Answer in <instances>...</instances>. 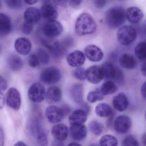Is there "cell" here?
I'll return each mask as SVG.
<instances>
[{
  "instance_id": "cell-5",
  "label": "cell",
  "mask_w": 146,
  "mask_h": 146,
  "mask_svg": "<svg viewBox=\"0 0 146 146\" xmlns=\"http://www.w3.org/2000/svg\"><path fill=\"white\" fill-rule=\"evenodd\" d=\"M61 76V73L59 69L51 67L45 69L41 72L40 79L44 84L51 85L59 82Z\"/></svg>"
},
{
  "instance_id": "cell-48",
  "label": "cell",
  "mask_w": 146,
  "mask_h": 146,
  "mask_svg": "<svg viewBox=\"0 0 146 146\" xmlns=\"http://www.w3.org/2000/svg\"><path fill=\"white\" fill-rule=\"evenodd\" d=\"M4 143V133L2 128L0 127V146L3 145Z\"/></svg>"
},
{
  "instance_id": "cell-12",
  "label": "cell",
  "mask_w": 146,
  "mask_h": 146,
  "mask_svg": "<svg viewBox=\"0 0 146 146\" xmlns=\"http://www.w3.org/2000/svg\"><path fill=\"white\" fill-rule=\"evenodd\" d=\"M104 79V74L101 67L94 65L86 70V79L92 84H98Z\"/></svg>"
},
{
  "instance_id": "cell-36",
  "label": "cell",
  "mask_w": 146,
  "mask_h": 146,
  "mask_svg": "<svg viewBox=\"0 0 146 146\" xmlns=\"http://www.w3.org/2000/svg\"><path fill=\"white\" fill-rule=\"evenodd\" d=\"M74 77L80 81H84L86 79V70L80 67H78L73 71Z\"/></svg>"
},
{
  "instance_id": "cell-56",
  "label": "cell",
  "mask_w": 146,
  "mask_h": 146,
  "mask_svg": "<svg viewBox=\"0 0 146 146\" xmlns=\"http://www.w3.org/2000/svg\"><path fill=\"white\" fill-rule=\"evenodd\" d=\"M145 32H146V30H145Z\"/></svg>"
},
{
  "instance_id": "cell-28",
  "label": "cell",
  "mask_w": 146,
  "mask_h": 146,
  "mask_svg": "<svg viewBox=\"0 0 146 146\" xmlns=\"http://www.w3.org/2000/svg\"><path fill=\"white\" fill-rule=\"evenodd\" d=\"M8 64L12 71H20L24 67V62L21 58L16 55H12L8 58Z\"/></svg>"
},
{
  "instance_id": "cell-38",
  "label": "cell",
  "mask_w": 146,
  "mask_h": 146,
  "mask_svg": "<svg viewBox=\"0 0 146 146\" xmlns=\"http://www.w3.org/2000/svg\"><path fill=\"white\" fill-rule=\"evenodd\" d=\"M122 145L139 146V143L137 140L133 135H129L126 137L122 142Z\"/></svg>"
},
{
  "instance_id": "cell-23",
  "label": "cell",
  "mask_w": 146,
  "mask_h": 146,
  "mask_svg": "<svg viewBox=\"0 0 146 146\" xmlns=\"http://www.w3.org/2000/svg\"><path fill=\"white\" fill-rule=\"evenodd\" d=\"M119 62L123 67L128 69H135L138 65L136 58L130 54L124 53L119 58Z\"/></svg>"
},
{
  "instance_id": "cell-19",
  "label": "cell",
  "mask_w": 146,
  "mask_h": 146,
  "mask_svg": "<svg viewBox=\"0 0 146 146\" xmlns=\"http://www.w3.org/2000/svg\"><path fill=\"white\" fill-rule=\"evenodd\" d=\"M70 131L72 138L76 141L83 140L87 134V129L82 124L71 125Z\"/></svg>"
},
{
  "instance_id": "cell-46",
  "label": "cell",
  "mask_w": 146,
  "mask_h": 146,
  "mask_svg": "<svg viewBox=\"0 0 146 146\" xmlns=\"http://www.w3.org/2000/svg\"><path fill=\"white\" fill-rule=\"evenodd\" d=\"M141 92L142 97L146 100V81L142 85L141 89Z\"/></svg>"
},
{
  "instance_id": "cell-29",
  "label": "cell",
  "mask_w": 146,
  "mask_h": 146,
  "mask_svg": "<svg viewBox=\"0 0 146 146\" xmlns=\"http://www.w3.org/2000/svg\"><path fill=\"white\" fill-rule=\"evenodd\" d=\"M95 113L100 117H105L110 116L112 113L110 106L106 103L99 104L95 108Z\"/></svg>"
},
{
  "instance_id": "cell-55",
  "label": "cell",
  "mask_w": 146,
  "mask_h": 146,
  "mask_svg": "<svg viewBox=\"0 0 146 146\" xmlns=\"http://www.w3.org/2000/svg\"><path fill=\"white\" fill-rule=\"evenodd\" d=\"M119 1H126V0H118Z\"/></svg>"
},
{
  "instance_id": "cell-18",
  "label": "cell",
  "mask_w": 146,
  "mask_h": 146,
  "mask_svg": "<svg viewBox=\"0 0 146 146\" xmlns=\"http://www.w3.org/2000/svg\"><path fill=\"white\" fill-rule=\"evenodd\" d=\"M15 48L17 52L22 55H27L31 52V43L29 39L25 37L19 38L15 40Z\"/></svg>"
},
{
  "instance_id": "cell-26",
  "label": "cell",
  "mask_w": 146,
  "mask_h": 146,
  "mask_svg": "<svg viewBox=\"0 0 146 146\" xmlns=\"http://www.w3.org/2000/svg\"><path fill=\"white\" fill-rule=\"evenodd\" d=\"M101 68L104 74V79L108 80L114 81L117 67H115L110 62L106 61L101 65Z\"/></svg>"
},
{
  "instance_id": "cell-41",
  "label": "cell",
  "mask_w": 146,
  "mask_h": 146,
  "mask_svg": "<svg viewBox=\"0 0 146 146\" xmlns=\"http://www.w3.org/2000/svg\"><path fill=\"white\" fill-rule=\"evenodd\" d=\"M8 87V82L7 80L0 75V91H5Z\"/></svg>"
},
{
  "instance_id": "cell-57",
  "label": "cell",
  "mask_w": 146,
  "mask_h": 146,
  "mask_svg": "<svg viewBox=\"0 0 146 146\" xmlns=\"http://www.w3.org/2000/svg\"><path fill=\"white\" fill-rule=\"evenodd\" d=\"M1 2H0V6H1Z\"/></svg>"
},
{
  "instance_id": "cell-53",
  "label": "cell",
  "mask_w": 146,
  "mask_h": 146,
  "mask_svg": "<svg viewBox=\"0 0 146 146\" xmlns=\"http://www.w3.org/2000/svg\"><path fill=\"white\" fill-rule=\"evenodd\" d=\"M69 146H81V145L80 144H78V143H75V142H72L68 145Z\"/></svg>"
},
{
  "instance_id": "cell-2",
  "label": "cell",
  "mask_w": 146,
  "mask_h": 146,
  "mask_svg": "<svg viewBox=\"0 0 146 146\" xmlns=\"http://www.w3.org/2000/svg\"><path fill=\"white\" fill-rule=\"evenodd\" d=\"M126 11L121 7H115L108 9L106 13V20L109 27L115 29L122 25L126 20Z\"/></svg>"
},
{
  "instance_id": "cell-34",
  "label": "cell",
  "mask_w": 146,
  "mask_h": 146,
  "mask_svg": "<svg viewBox=\"0 0 146 146\" xmlns=\"http://www.w3.org/2000/svg\"><path fill=\"white\" fill-rule=\"evenodd\" d=\"M104 98V95L100 91H94L88 93L87 96V100L92 103H95L98 101H101Z\"/></svg>"
},
{
  "instance_id": "cell-22",
  "label": "cell",
  "mask_w": 146,
  "mask_h": 146,
  "mask_svg": "<svg viewBox=\"0 0 146 146\" xmlns=\"http://www.w3.org/2000/svg\"><path fill=\"white\" fill-rule=\"evenodd\" d=\"M46 100L50 104L56 103L61 100L62 92L60 87L52 86L48 89L46 93Z\"/></svg>"
},
{
  "instance_id": "cell-47",
  "label": "cell",
  "mask_w": 146,
  "mask_h": 146,
  "mask_svg": "<svg viewBox=\"0 0 146 146\" xmlns=\"http://www.w3.org/2000/svg\"><path fill=\"white\" fill-rule=\"evenodd\" d=\"M61 109L65 116L68 115L71 111V109H70V107L66 105L62 106Z\"/></svg>"
},
{
  "instance_id": "cell-24",
  "label": "cell",
  "mask_w": 146,
  "mask_h": 146,
  "mask_svg": "<svg viewBox=\"0 0 146 146\" xmlns=\"http://www.w3.org/2000/svg\"><path fill=\"white\" fill-rule=\"evenodd\" d=\"M87 119V113L82 109H77L69 116L68 120L71 125L84 123Z\"/></svg>"
},
{
  "instance_id": "cell-8",
  "label": "cell",
  "mask_w": 146,
  "mask_h": 146,
  "mask_svg": "<svg viewBox=\"0 0 146 146\" xmlns=\"http://www.w3.org/2000/svg\"><path fill=\"white\" fill-rule=\"evenodd\" d=\"M42 42L43 45L49 50L52 55L55 58L62 57L66 52L65 46L58 41L49 38V39H44Z\"/></svg>"
},
{
  "instance_id": "cell-49",
  "label": "cell",
  "mask_w": 146,
  "mask_h": 146,
  "mask_svg": "<svg viewBox=\"0 0 146 146\" xmlns=\"http://www.w3.org/2000/svg\"><path fill=\"white\" fill-rule=\"evenodd\" d=\"M141 72L143 75L146 77V62L144 63L141 66Z\"/></svg>"
},
{
  "instance_id": "cell-21",
  "label": "cell",
  "mask_w": 146,
  "mask_h": 146,
  "mask_svg": "<svg viewBox=\"0 0 146 146\" xmlns=\"http://www.w3.org/2000/svg\"><path fill=\"white\" fill-rule=\"evenodd\" d=\"M24 17L25 21L33 25L40 21L42 17L41 11L37 8H28L24 13Z\"/></svg>"
},
{
  "instance_id": "cell-3",
  "label": "cell",
  "mask_w": 146,
  "mask_h": 146,
  "mask_svg": "<svg viewBox=\"0 0 146 146\" xmlns=\"http://www.w3.org/2000/svg\"><path fill=\"white\" fill-rule=\"evenodd\" d=\"M28 126L30 133L40 145H48L47 134L37 120L32 118L29 121Z\"/></svg>"
},
{
  "instance_id": "cell-32",
  "label": "cell",
  "mask_w": 146,
  "mask_h": 146,
  "mask_svg": "<svg viewBox=\"0 0 146 146\" xmlns=\"http://www.w3.org/2000/svg\"><path fill=\"white\" fill-rule=\"evenodd\" d=\"M135 54L140 60H146V42H140L135 47Z\"/></svg>"
},
{
  "instance_id": "cell-30",
  "label": "cell",
  "mask_w": 146,
  "mask_h": 146,
  "mask_svg": "<svg viewBox=\"0 0 146 146\" xmlns=\"http://www.w3.org/2000/svg\"><path fill=\"white\" fill-rule=\"evenodd\" d=\"M117 90V87L114 81L108 80L102 85L100 91L104 96L115 93Z\"/></svg>"
},
{
  "instance_id": "cell-14",
  "label": "cell",
  "mask_w": 146,
  "mask_h": 146,
  "mask_svg": "<svg viewBox=\"0 0 146 146\" xmlns=\"http://www.w3.org/2000/svg\"><path fill=\"white\" fill-rule=\"evenodd\" d=\"M126 17L129 22L131 24H138L143 20L144 13L139 7H131L127 9Z\"/></svg>"
},
{
  "instance_id": "cell-51",
  "label": "cell",
  "mask_w": 146,
  "mask_h": 146,
  "mask_svg": "<svg viewBox=\"0 0 146 146\" xmlns=\"http://www.w3.org/2000/svg\"><path fill=\"white\" fill-rule=\"evenodd\" d=\"M142 142L144 145L146 146V133L142 135Z\"/></svg>"
},
{
  "instance_id": "cell-6",
  "label": "cell",
  "mask_w": 146,
  "mask_h": 146,
  "mask_svg": "<svg viewBox=\"0 0 146 146\" xmlns=\"http://www.w3.org/2000/svg\"><path fill=\"white\" fill-rule=\"evenodd\" d=\"M45 88L40 82H35L33 84L28 91V97L33 103H42L45 98Z\"/></svg>"
},
{
  "instance_id": "cell-43",
  "label": "cell",
  "mask_w": 146,
  "mask_h": 146,
  "mask_svg": "<svg viewBox=\"0 0 146 146\" xmlns=\"http://www.w3.org/2000/svg\"><path fill=\"white\" fill-rule=\"evenodd\" d=\"M54 3L56 5L65 8L67 6L68 0H53Z\"/></svg>"
},
{
  "instance_id": "cell-9",
  "label": "cell",
  "mask_w": 146,
  "mask_h": 146,
  "mask_svg": "<svg viewBox=\"0 0 146 146\" xmlns=\"http://www.w3.org/2000/svg\"><path fill=\"white\" fill-rule=\"evenodd\" d=\"M6 102L9 107L15 111L19 109L21 105V97L19 91L15 87H11L6 93Z\"/></svg>"
},
{
  "instance_id": "cell-11",
  "label": "cell",
  "mask_w": 146,
  "mask_h": 146,
  "mask_svg": "<svg viewBox=\"0 0 146 146\" xmlns=\"http://www.w3.org/2000/svg\"><path fill=\"white\" fill-rule=\"evenodd\" d=\"M45 116L48 121L51 123L60 122L65 116L61 108L55 105H50L46 108Z\"/></svg>"
},
{
  "instance_id": "cell-52",
  "label": "cell",
  "mask_w": 146,
  "mask_h": 146,
  "mask_svg": "<svg viewBox=\"0 0 146 146\" xmlns=\"http://www.w3.org/2000/svg\"><path fill=\"white\" fill-rule=\"evenodd\" d=\"M15 146H27L24 143L23 141H19L18 142H16V144L14 145Z\"/></svg>"
},
{
  "instance_id": "cell-10",
  "label": "cell",
  "mask_w": 146,
  "mask_h": 146,
  "mask_svg": "<svg viewBox=\"0 0 146 146\" xmlns=\"http://www.w3.org/2000/svg\"><path fill=\"white\" fill-rule=\"evenodd\" d=\"M132 125V121L130 117L125 115H120L115 119L114 128L117 133L121 134H125L128 132Z\"/></svg>"
},
{
  "instance_id": "cell-33",
  "label": "cell",
  "mask_w": 146,
  "mask_h": 146,
  "mask_svg": "<svg viewBox=\"0 0 146 146\" xmlns=\"http://www.w3.org/2000/svg\"><path fill=\"white\" fill-rule=\"evenodd\" d=\"M99 143L101 146H116L117 145L118 141L113 135H106L100 138Z\"/></svg>"
},
{
  "instance_id": "cell-31",
  "label": "cell",
  "mask_w": 146,
  "mask_h": 146,
  "mask_svg": "<svg viewBox=\"0 0 146 146\" xmlns=\"http://www.w3.org/2000/svg\"><path fill=\"white\" fill-rule=\"evenodd\" d=\"M88 127L91 133L96 136L101 135L104 131V126L103 124L95 120L89 123Z\"/></svg>"
},
{
  "instance_id": "cell-35",
  "label": "cell",
  "mask_w": 146,
  "mask_h": 146,
  "mask_svg": "<svg viewBox=\"0 0 146 146\" xmlns=\"http://www.w3.org/2000/svg\"><path fill=\"white\" fill-rule=\"evenodd\" d=\"M36 54L37 55L40 63L43 65H47L50 62V56L48 52L42 49H39L37 50Z\"/></svg>"
},
{
  "instance_id": "cell-7",
  "label": "cell",
  "mask_w": 146,
  "mask_h": 146,
  "mask_svg": "<svg viewBox=\"0 0 146 146\" xmlns=\"http://www.w3.org/2000/svg\"><path fill=\"white\" fill-rule=\"evenodd\" d=\"M63 30L62 24L56 20L47 21L43 27V32L48 38L59 37L62 33Z\"/></svg>"
},
{
  "instance_id": "cell-37",
  "label": "cell",
  "mask_w": 146,
  "mask_h": 146,
  "mask_svg": "<svg viewBox=\"0 0 146 146\" xmlns=\"http://www.w3.org/2000/svg\"><path fill=\"white\" fill-rule=\"evenodd\" d=\"M28 64L32 68L37 67L41 63L39 58L36 53H33L29 55L28 59Z\"/></svg>"
},
{
  "instance_id": "cell-13",
  "label": "cell",
  "mask_w": 146,
  "mask_h": 146,
  "mask_svg": "<svg viewBox=\"0 0 146 146\" xmlns=\"http://www.w3.org/2000/svg\"><path fill=\"white\" fill-rule=\"evenodd\" d=\"M85 54L87 58L92 62H97L102 60L104 53L100 48L94 45H88L85 48Z\"/></svg>"
},
{
  "instance_id": "cell-25",
  "label": "cell",
  "mask_w": 146,
  "mask_h": 146,
  "mask_svg": "<svg viewBox=\"0 0 146 146\" xmlns=\"http://www.w3.org/2000/svg\"><path fill=\"white\" fill-rule=\"evenodd\" d=\"M12 28V22L8 15L0 13V37H3L10 33Z\"/></svg>"
},
{
  "instance_id": "cell-27",
  "label": "cell",
  "mask_w": 146,
  "mask_h": 146,
  "mask_svg": "<svg viewBox=\"0 0 146 146\" xmlns=\"http://www.w3.org/2000/svg\"><path fill=\"white\" fill-rule=\"evenodd\" d=\"M83 86L80 83L75 84L71 89V96L74 102L76 103L80 104L83 101Z\"/></svg>"
},
{
  "instance_id": "cell-16",
  "label": "cell",
  "mask_w": 146,
  "mask_h": 146,
  "mask_svg": "<svg viewBox=\"0 0 146 146\" xmlns=\"http://www.w3.org/2000/svg\"><path fill=\"white\" fill-rule=\"evenodd\" d=\"M85 55L80 51H74L68 54L67 57L68 63L72 67H80L85 63Z\"/></svg>"
},
{
  "instance_id": "cell-45",
  "label": "cell",
  "mask_w": 146,
  "mask_h": 146,
  "mask_svg": "<svg viewBox=\"0 0 146 146\" xmlns=\"http://www.w3.org/2000/svg\"><path fill=\"white\" fill-rule=\"evenodd\" d=\"M70 5L74 7H79L81 4L82 0H68Z\"/></svg>"
},
{
  "instance_id": "cell-50",
  "label": "cell",
  "mask_w": 146,
  "mask_h": 146,
  "mask_svg": "<svg viewBox=\"0 0 146 146\" xmlns=\"http://www.w3.org/2000/svg\"><path fill=\"white\" fill-rule=\"evenodd\" d=\"M38 0H24L25 3L28 5H33L37 2Z\"/></svg>"
},
{
  "instance_id": "cell-54",
  "label": "cell",
  "mask_w": 146,
  "mask_h": 146,
  "mask_svg": "<svg viewBox=\"0 0 146 146\" xmlns=\"http://www.w3.org/2000/svg\"><path fill=\"white\" fill-rule=\"evenodd\" d=\"M145 118L146 119V112H145Z\"/></svg>"
},
{
  "instance_id": "cell-20",
  "label": "cell",
  "mask_w": 146,
  "mask_h": 146,
  "mask_svg": "<svg viewBox=\"0 0 146 146\" xmlns=\"http://www.w3.org/2000/svg\"><path fill=\"white\" fill-rule=\"evenodd\" d=\"M112 104L113 107L116 110L122 112L127 110L129 103L126 94L123 93H120L114 97Z\"/></svg>"
},
{
  "instance_id": "cell-39",
  "label": "cell",
  "mask_w": 146,
  "mask_h": 146,
  "mask_svg": "<svg viewBox=\"0 0 146 146\" xmlns=\"http://www.w3.org/2000/svg\"><path fill=\"white\" fill-rule=\"evenodd\" d=\"M6 4L10 8L18 9L22 6V0H5Z\"/></svg>"
},
{
  "instance_id": "cell-44",
  "label": "cell",
  "mask_w": 146,
  "mask_h": 146,
  "mask_svg": "<svg viewBox=\"0 0 146 146\" xmlns=\"http://www.w3.org/2000/svg\"><path fill=\"white\" fill-rule=\"evenodd\" d=\"M6 103V99L3 93L0 91V110L3 109Z\"/></svg>"
},
{
  "instance_id": "cell-1",
  "label": "cell",
  "mask_w": 146,
  "mask_h": 146,
  "mask_svg": "<svg viewBox=\"0 0 146 146\" xmlns=\"http://www.w3.org/2000/svg\"><path fill=\"white\" fill-rule=\"evenodd\" d=\"M75 27L77 34L83 36L95 32L97 25L91 15L88 13H83L76 19Z\"/></svg>"
},
{
  "instance_id": "cell-17",
  "label": "cell",
  "mask_w": 146,
  "mask_h": 146,
  "mask_svg": "<svg viewBox=\"0 0 146 146\" xmlns=\"http://www.w3.org/2000/svg\"><path fill=\"white\" fill-rule=\"evenodd\" d=\"M40 11L42 17L47 21L55 20L58 17L57 9L52 3H43Z\"/></svg>"
},
{
  "instance_id": "cell-15",
  "label": "cell",
  "mask_w": 146,
  "mask_h": 146,
  "mask_svg": "<svg viewBox=\"0 0 146 146\" xmlns=\"http://www.w3.org/2000/svg\"><path fill=\"white\" fill-rule=\"evenodd\" d=\"M68 128L63 123L55 125L51 129V133L53 137L59 142H63L66 141L68 137Z\"/></svg>"
},
{
  "instance_id": "cell-40",
  "label": "cell",
  "mask_w": 146,
  "mask_h": 146,
  "mask_svg": "<svg viewBox=\"0 0 146 146\" xmlns=\"http://www.w3.org/2000/svg\"><path fill=\"white\" fill-rule=\"evenodd\" d=\"M33 25L31 23L25 21L22 27V32L25 35H29L33 30Z\"/></svg>"
},
{
  "instance_id": "cell-4",
  "label": "cell",
  "mask_w": 146,
  "mask_h": 146,
  "mask_svg": "<svg viewBox=\"0 0 146 146\" xmlns=\"http://www.w3.org/2000/svg\"><path fill=\"white\" fill-rule=\"evenodd\" d=\"M118 42L124 46L133 43L137 38L136 29L131 25H125L119 28L117 33Z\"/></svg>"
},
{
  "instance_id": "cell-42",
  "label": "cell",
  "mask_w": 146,
  "mask_h": 146,
  "mask_svg": "<svg viewBox=\"0 0 146 146\" xmlns=\"http://www.w3.org/2000/svg\"><path fill=\"white\" fill-rule=\"evenodd\" d=\"M94 3L96 7L102 9L106 5V0H94Z\"/></svg>"
}]
</instances>
